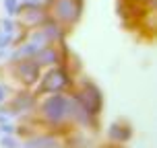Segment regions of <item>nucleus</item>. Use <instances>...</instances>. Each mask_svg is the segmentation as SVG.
Listing matches in <instances>:
<instances>
[{
	"mask_svg": "<svg viewBox=\"0 0 157 148\" xmlns=\"http://www.w3.org/2000/svg\"><path fill=\"white\" fill-rule=\"evenodd\" d=\"M44 109H46L48 119L56 121V119H60V117L64 115V111H66V101H64L62 97H52V99L46 103Z\"/></svg>",
	"mask_w": 157,
	"mask_h": 148,
	"instance_id": "nucleus-1",
	"label": "nucleus"
},
{
	"mask_svg": "<svg viewBox=\"0 0 157 148\" xmlns=\"http://www.w3.org/2000/svg\"><path fill=\"white\" fill-rule=\"evenodd\" d=\"M4 146H8V148H15V142L10 140V138H8V140L4 138Z\"/></svg>",
	"mask_w": 157,
	"mask_h": 148,
	"instance_id": "nucleus-4",
	"label": "nucleus"
},
{
	"mask_svg": "<svg viewBox=\"0 0 157 148\" xmlns=\"http://www.w3.org/2000/svg\"><path fill=\"white\" fill-rule=\"evenodd\" d=\"M4 6L8 8V13H15V8H17V2H15V0H6V2H4Z\"/></svg>",
	"mask_w": 157,
	"mask_h": 148,
	"instance_id": "nucleus-3",
	"label": "nucleus"
},
{
	"mask_svg": "<svg viewBox=\"0 0 157 148\" xmlns=\"http://www.w3.org/2000/svg\"><path fill=\"white\" fill-rule=\"evenodd\" d=\"M56 13H58V16H62V19H66V21L75 19V15H77V10L72 8L71 0H60L58 6H56Z\"/></svg>",
	"mask_w": 157,
	"mask_h": 148,
	"instance_id": "nucleus-2",
	"label": "nucleus"
},
{
	"mask_svg": "<svg viewBox=\"0 0 157 148\" xmlns=\"http://www.w3.org/2000/svg\"><path fill=\"white\" fill-rule=\"evenodd\" d=\"M4 95H6V91H4V88H2V86H0V101H2V99H4Z\"/></svg>",
	"mask_w": 157,
	"mask_h": 148,
	"instance_id": "nucleus-5",
	"label": "nucleus"
}]
</instances>
